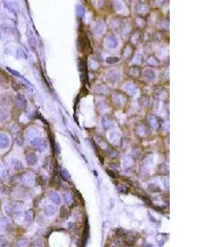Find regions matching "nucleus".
<instances>
[{"label": "nucleus", "mask_w": 220, "mask_h": 247, "mask_svg": "<svg viewBox=\"0 0 220 247\" xmlns=\"http://www.w3.org/2000/svg\"><path fill=\"white\" fill-rule=\"evenodd\" d=\"M16 208H17V203L8 202L4 206V211L8 216H12V215H14V214H15Z\"/></svg>", "instance_id": "nucleus-1"}, {"label": "nucleus", "mask_w": 220, "mask_h": 247, "mask_svg": "<svg viewBox=\"0 0 220 247\" xmlns=\"http://www.w3.org/2000/svg\"><path fill=\"white\" fill-rule=\"evenodd\" d=\"M20 181L21 183H23L25 185L31 186V185H33L34 178L31 174H25V175H23L22 176L20 177Z\"/></svg>", "instance_id": "nucleus-2"}, {"label": "nucleus", "mask_w": 220, "mask_h": 247, "mask_svg": "<svg viewBox=\"0 0 220 247\" xmlns=\"http://www.w3.org/2000/svg\"><path fill=\"white\" fill-rule=\"evenodd\" d=\"M10 139L7 134H0V149H5L9 146Z\"/></svg>", "instance_id": "nucleus-3"}, {"label": "nucleus", "mask_w": 220, "mask_h": 247, "mask_svg": "<svg viewBox=\"0 0 220 247\" xmlns=\"http://www.w3.org/2000/svg\"><path fill=\"white\" fill-rule=\"evenodd\" d=\"M10 165H11V167H13L14 171H20L21 170H23V168H24L22 163L20 161L17 160V159H15V158L11 160Z\"/></svg>", "instance_id": "nucleus-4"}, {"label": "nucleus", "mask_w": 220, "mask_h": 247, "mask_svg": "<svg viewBox=\"0 0 220 247\" xmlns=\"http://www.w3.org/2000/svg\"><path fill=\"white\" fill-rule=\"evenodd\" d=\"M15 103H16L17 106L18 107V108H21V109H24V108L26 107V104H27L25 98H24L22 96H21V95H18V96L16 97Z\"/></svg>", "instance_id": "nucleus-5"}, {"label": "nucleus", "mask_w": 220, "mask_h": 247, "mask_svg": "<svg viewBox=\"0 0 220 247\" xmlns=\"http://www.w3.org/2000/svg\"><path fill=\"white\" fill-rule=\"evenodd\" d=\"M48 197L50 200L53 202L55 204H60L61 203V199H60V195L55 193V192H50L48 194Z\"/></svg>", "instance_id": "nucleus-6"}, {"label": "nucleus", "mask_w": 220, "mask_h": 247, "mask_svg": "<svg viewBox=\"0 0 220 247\" xmlns=\"http://www.w3.org/2000/svg\"><path fill=\"white\" fill-rule=\"evenodd\" d=\"M9 221L7 218L5 217H1L0 218V229L3 231L7 230L8 227H9Z\"/></svg>", "instance_id": "nucleus-7"}, {"label": "nucleus", "mask_w": 220, "mask_h": 247, "mask_svg": "<svg viewBox=\"0 0 220 247\" xmlns=\"http://www.w3.org/2000/svg\"><path fill=\"white\" fill-rule=\"evenodd\" d=\"M34 220V211L32 209H29L25 213V221L27 223H32Z\"/></svg>", "instance_id": "nucleus-8"}, {"label": "nucleus", "mask_w": 220, "mask_h": 247, "mask_svg": "<svg viewBox=\"0 0 220 247\" xmlns=\"http://www.w3.org/2000/svg\"><path fill=\"white\" fill-rule=\"evenodd\" d=\"M55 208L52 206V205H48L46 207L45 210H44V214L46 217H52L55 214Z\"/></svg>", "instance_id": "nucleus-9"}, {"label": "nucleus", "mask_w": 220, "mask_h": 247, "mask_svg": "<svg viewBox=\"0 0 220 247\" xmlns=\"http://www.w3.org/2000/svg\"><path fill=\"white\" fill-rule=\"evenodd\" d=\"M27 164H28L29 166L34 165V164L36 162V155L32 153L28 154L27 156Z\"/></svg>", "instance_id": "nucleus-10"}, {"label": "nucleus", "mask_w": 220, "mask_h": 247, "mask_svg": "<svg viewBox=\"0 0 220 247\" xmlns=\"http://www.w3.org/2000/svg\"><path fill=\"white\" fill-rule=\"evenodd\" d=\"M158 236L160 237V240H159V239H157V242H158V246H163V244L165 243V241L167 240V235H164V234H159V235H158Z\"/></svg>", "instance_id": "nucleus-11"}, {"label": "nucleus", "mask_w": 220, "mask_h": 247, "mask_svg": "<svg viewBox=\"0 0 220 247\" xmlns=\"http://www.w3.org/2000/svg\"><path fill=\"white\" fill-rule=\"evenodd\" d=\"M28 245V240L27 239L19 240L17 243V247H27Z\"/></svg>", "instance_id": "nucleus-12"}, {"label": "nucleus", "mask_w": 220, "mask_h": 247, "mask_svg": "<svg viewBox=\"0 0 220 247\" xmlns=\"http://www.w3.org/2000/svg\"><path fill=\"white\" fill-rule=\"evenodd\" d=\"M6 69H7V71H8V72H10V73L13 74V76H16V77H17V78H21L25 79V78H24V77H23L22 75H21L18 72H17V71H15V70H13V69H12L11 68L7 67L6 68Z\"/></svg>", "instance_id": "nucleus-13"}, {"label": "nucleus", "mask_w": 220, "mask_h": 247, "mask_svg": "<svg viewBox=\"0 0 220 247\" xmlns=\"http://www.w3.org/2000/svg\"><path fill=\"white\" fill-rule=\"evenodd\" d=\"M7 176V172L5 168L0 164V179H5Z\"/></svg>", "instance_id": "nucleus-14"}, {"label": "nucleus", "mask_w": 220, "mask_h": 247, "mask_svg": "<svg viewBox=\"0 0 220 247\" xmlns=\"http://www.w3.org/2000/svg\"><path fill=\"white\" fill-rule=\"evenodd\" d=\"M64 197V201H65V203H68V204H69V203L73 201V198H72V196H71L69 194H65Z\"/></svg>", "instance_id": "nucleus-15"}, {"label": "nucleus", "mask_w": 220, "mask_h": 247, "mask_svg": "<svg viewBox=\"0 0 220 247\" xmlns=\"http://www.w3.org/2000/svg\"><path fill=\"white\" fill-rule=\"evenodd\" d=\"M68 214V213L66 210V208L64 207L61 208V209H60V217L61 218H64V217H66Z\"/></svg>", "instance_id": "nucleus-16"}, {"label": "nucleus", "mask_w": 220, "mask_h": 247, "mask_svg": "<svg viewBox=\"0 0 220 247\" xmlns=\"http://www.w3.org/2000/svg\"><path fill=\"white\" fill-rule=\"evenodd\" d=\"M17 58H26V57H25V54L22 51V50H21V49L17 50Z\"/></svg>", "instance_id": "nucleus-17"}, {"label": "nucleus", "mask_w": 220, "mask_h": 247, "mask_svg": "<svg viewBox=\"0 0 220 247\" xmlns=\"http://www.w3.org/2000/svg\"><path fill=\"white\" fill-rule=\"evenodd\" d=\"M32 247H43V244L41 242V240H36L32 245Z\"/></svg>", "instance_id": "nucleus-18"}, {"label": "nucleus", "mask_w": 220, "mask_h": 247, "mask_svg": "<svg viewBox=\"0 0 220 247\" xmlns=\"http://www.w3.org/2000/svg\"><path fill=\"white\" fill-rule=\"evenodd\" d=\"M6 244H7V240H6V239H4V238L1 237V238H0V247H4L5 246H6Z\"/></svg>", "instance_id": "nucleus-19"}]
</instances>
